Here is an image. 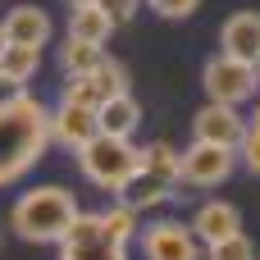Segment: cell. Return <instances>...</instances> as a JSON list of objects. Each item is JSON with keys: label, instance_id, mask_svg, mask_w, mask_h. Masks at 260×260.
I'll list each match as a JSON object with an SVG mask.
<instances>
[{"label": "cell", "instance_id": "cell-11", "mask_svg": "<svg viewBox=\"0 0 260 260\" xmlns=\"http://www.w3.org/2000/svg\"><path fill=\"white\" fill-rule=\"evenodd\" d=\"M187 229L197 233V242H201V247H215V242H224V238L242 233V210H238L233 201H201Z\"/></svg>", "mask_w": 260, "mask_h": 260}, {"label": "cell", "instance_id": "cell-10", "mask_svg": "<svg viewBox=\"0 0 260 260\" xmlns=\"http://www.w3.org/2000/svg\"><path fill=\"white\" fill-rule=\"evenodd\" d=\"M219 55L242 59V64H260V9H238L224 18L219 27Z\"/></svg>", "mask_w": 260, "mask_h": 260}, {"label": "cell", "instance_id": "cell-30", "mask_svg": "<svg viewBox=\"0 0 260 260\" xmlns=\"http://www.w3.org/2000/svg\"><path fill=\"white\" fill-rule=\"evenodd\" d=\"M256 82H260V64H256Z\"/></svg>", "mask_w": 260, "mask_h": 260}, {"label": "cell", "instance_id": "cell-28", "mask_svg": "<svg viewBox=\"0 0 260 260\" xmlns=\"http://www.w3.org/2000/svg\"><path fill=\"white\" fill-rule=\"evenodd\" d=\"M251 128H256V133H260V105H256V114H251Z\"/></svg>", "mask_w": 260, "mask_h": 260}, {"label": "cell", "instance_id": "cell-15", "mask_svg": "<svg viewBox=\"0 0 260 260\" xmlns=\"http://www.w3.org/2000/svg\"><path fill=\"white\" fill-rule=\"evenodd\" d=\"M110 32H114V23H110V14H105L101 5H78V9H69V37L105 46Z\"/></svg>", "mask_w": 260, "mask_h": 260}, {"label": "cell", "instance_id": "cell-6", "mask_svg": "<svg viewBox=\"0 0 260 260\" xmlns=\"http://www.w3.org/2000/svg\"><path fill=\"white\" fill-rule=\"evenodd\" d=\"M233 169H238V151L210 146V142H192V146L183 151V174H178V183H183V187H219V183H229Z\"/></svg>", "mask_w": 260, "mask_h": 260}, {"label": "cell", "instance_id": "cell-13", "mask_svg": "<svg viewBox=\"0 0 260 260\" xmlns=\"http://www.w3.org/2000/svg\"><path fill=\"white\" fill-rule=\"evenodd\" d=\"M96 119H101V133H105V137H133L137 123H142V105H137L133 91H128V96L105 101V105L96 110Z\"/></svg>", "mask_w": 260, "mask_h": 260}, {"label": "cell", "instance_id": "cell-16", "mask_svg": "<svg viewBox=\"0 0 260 260\" xmlns=\"http://www.w3.org/2000/svg\"><path fill=\"white\" fill-rule=\"evenodd\" d=\"M142 174H151V178H160V183L178 187V174H183V155H178L169 142H151V146H142Z\"/></svg>", "mask_w": 260, "mask_h": 260}, {"label": "cell", "instance_id": "cell-2", "mask_svg": "<svg viewBox=\"0 0 260 260\" xmlns=\"http://www.w3.org/2000/svg\"><path fill=\"white\" fill-rule=\"evenodd\" d=\"M78 210L82 206L69 187H27L9 210V229H14V238H23L32 247H59L64 233L73 229Z\"/></svg>", "mask_w": 260, "mask_h": 260}, {"label": "cell", "instance_id": "cell-27", "mask_svg": "<svg viewBox=\"0 0 260 260\" xmlns=\"http://www.w3.org/2000/svg\"><path fill=\"white\" fill-rule=\"evenodd\" d=\"M78 5H101V0H69V9H78Z\"/></svg>", "mask_w": 260, "mask_h": 260}, {"label": "cell", "instance_id": "cell-8", "mask_svg": "<svg viewBox=\"0 0 260 260\" xmlns=\"http://www.w3.org/2000/svg\"><path fill=\"white\" fill-rule=\"evenodd\" d=\"M96 137H101V119H96V110H91V105L59 101V105L50 110V142L69 146L73 155H78L82 146H91Z\"/></svg>", "mask_w": 260, "mask_h": 260}, {"label": "cell", "instance_id": "cell-7", "mask_svg": "<svg viewBox=\"0 0 260 260\" xmlns=\"http://www.w3.org/2000/svg\"><path fill=\"white\" fill-rule=\"evenodd\" d=\"M242 137H247V119L238 114V105H215V101H206V105L192 114V142H210V146L238 151Z\"/></svg>", "mask_w": 260, "mask_h": 260}, {"label": "cell", "instance_id": "cell-23", "mask_svg": "<svg viewBox=\"0 0 260 260\" xmlns=\"http://www.w3.org/2000/svg\"><path fill=\"white\" fill-rule=\"evenodd\" d=\"M238 165L247 169V174H256L260 178V133L247 123V137H242V146H238Z\"/></svg>", "mask_w": 260, "mask_h": 260}, {"label": "cell", "instance_id": "cell-29", "mask_svg": "<svg viewBox=\"0 0 260 260\" xmlns=\"http://www.w3.org/2000/svg\"><path fill=\"white\" fill-rule=\"evenodd\" d=\"M0 50H5V27H0Z\"/></svg>", "mask_w": 260, "mask_h": 260}, {"label": "cell", "instance_id": "cell-9", "mask_svg": "<svg viewBox=\"0 0 260 260\" xmlns=\"http://www.w3.org/2000/svg\"><path fill=\"white\" fill-rule=\"evenodd\" d=\"M142 247H146V260H201L206 256L197 233L178 219H155L142 233Z\"/></svg>", "mask_w": 260, "mask_h": 260}, {"label": "cell", "instance_id": "cell-17", "mask_svg": "<svg viewBox=\"0 0 260 260\" xmlns=\"http://www.w3.org/2000/svg\"><path fill=\"white\" fill-rule=\"evenodd\" d=\"M174 192H178V187H169V183H160V178H151V174H137V178H133V183L119 192V201H128V206L142 215V210H155V206H165Z\"/></svg>", "mask_w": 260, "mask_h": 260}, {"label": "cell", "instance_id": "cell-24", "mask_svg": "<svg viewBox=\"0 0 260 260\" xmlns=\"http://www.w3.org/2000/svg\"><path fill=\"white\" fill-rule=\"evenodd\" d=\"M151 5V14H160V18H192L197 9H201V0H146Z\"/></svg>", "mask_w": 260, "mask_h": 260}, {"label": "cell", "instance_id": "cell-5", "mask_svg": "<svg viewBox=\"0 0 260 260\" xmlns=\"http://www.w3.org/2000/svg\"><path fill=\"white\" fill-rule=\"evenodd\" d=\"M59 260H128V247L105 238L101 210H78L73 229L59 242Z\"/></svg>", "mask_w": 260, "mask_h": 260}, {"label": "cell", "instance_id": "cell-19", "mask_svg": "<svg viewBox=\"0 0 260 260\" xmlns=\"http://www.w3.org/2000/svg\"><path fill=\"white\" fill-rule=\"evenodd\" d=\"M91 78V87H96V96H101V105L105 101H114V96H128V69L119 64V59H101V69L96 73H87Z\"/></svg>", "mask_w": 260, "mask_h": 260}, {"label": "cell", "instance_id": "cell-3", "mask_svg": "<svg viewBox=\"0 0 260 260\" xmlns=\"http://www.w3.org/2000/svg\"><path fill=\"white\" fill-rule=\"evenodd\" d=\"M78 169L87 183H96L101 192H123L137 174H142V146H133V137H96L91 146L78 151Z\"/></svg>", "mask_w": 260, "mask_h": 260}, {"label": "cell", "instance_id": "cell-25", "mask_svg": "<svg viewBox=\"0 0 260 260\" xmlns=\"http://www.w3.org/2000/svg\"><path fill=\"white\" fill-rule=\"evenodd\" d=\"M101 9L110 14V23H114V27H123V23H133V18H137L142 0H101Z\"/></svg>", "mask_w": 260, "mask_h": 260}, {"label": "cell", "instance_id": "cell-20", "mask_svg": "<svg viewBox=\"0 0 260 260\" xmlns=\"http://www.w3.org/2000/svg\"><path fill=\"white\" fill-rule=\"evenodd\" d=\"M101 224H105V238H114V242H123V247L137 238V210H133L128 201H119V206L101 210Z\"/></svg>", "mask_w": 260, "mask_h": 260}, {"label": "cell", "instance_id": "cell-1", "mask_svg": "<svg viewBox=\"0 0 260 260\" xmlns=\"http://www.w3.org/2000/svg\"><path fill=\"white\" fill-rule=\"evenodd\" d=\"M50 146V105H41L32 91L0 105V187L18 183Z\"/></svg>", "mask_w": 260, "mask_h": 260}, {"label": "cell", "instance_id": "cell-14", "mask_svg": "<svg viewBox=\"0 0 260 260\" xmlns=\"http://www.w3.org/2000/svg\"><path fill=\"white\" fill-rule=\"evenodd\" d=\"M101 59H105V46H96V41L64 37V46H59V69H64V78H87V73L101 69Z\"/></svg>", "mask_w": 260, "mask_h": 260}, {"label": "cell", "instance_id": "cell-21", "mask_svg": "<svg viewBox=\"0 0 260 260\" xmlns=\"http://www.w3.org/2000/svg\"><path fill=\"white\" fill-rule=\"evenodd\" d=\"M206 260H256V247H251V238H247V233H233V238H224V242L206 247Z\"/></svg>", "mask_w": 260, "mask_h": 260}, {"label": "cell", "instance_id": "cell-26", "mask_svg": "<svg viewBox=\"0 0 260 260\" xmlns=\"http://www.w3.org/2000/svg\"><path fill=\"white\" fill-rule=\"evenodd\" d=\"M23 91H27V87H23V82H14V78H9V73H0V105H9V101H18V96H23Z\"/></svg>", "mask_w": 260, "mask_h": 260}, {"label": "cell", "instance_id": "cell-18", "mask_svg": "<svg viewBox=\"0 0 260 260\" xmlns=\"http://www.w3.org/2000/svg\"><path fill=\"white\" fill-rule=\"evenodd\" d=\"M37 69H41V46H14V41H5V50H0V73H9L14 82L27 87V78H37Z\"/></svg>", "mask_w": 260, "mask_h": 260}, {"label": "cell", "instance_id": "cell-22", "mask_svg": "<svg viewBox=\"0 0 260 260\" xmlns=\"http://www.w3.org/2000/svg\"><path fill=\"white\" fill-rule=\"evenodd\" d=\"M59 101H73V105H91V110H101V96H96L91 78H64Z\"/></svg>", "mask_w": 260, "mask_h": 260}, {"label": "cell", "instance_id": "cell-4", "mask_svg": "<svg viewBox=\"0 0 260 260\" xmlns=\"http://www.w3.org/2000/svg\"><path fill=\"white\" fill-rule=\"evenodd\" d=\"M201 87H206V101H215V105H247L260 82L251 64L229 59V55H210L201 69Z\"/></svg>", "mask_w": 260, "mask_h": 260}, {"label": "cell", "instance_id": "cell-12", "mask_svg": "<svg viewBox=\"0 0 260 260\" xmlns=\"http://www.w3.org/2000/svg\"><path fill=\"white\" fill-rule=\"evenodd\" d=\"M0 27H5V41H14V46H46L50 41V14L37 5H14Z\"/></svg>", "mask_w": 260, "mask_h": 260}]
</instances>
